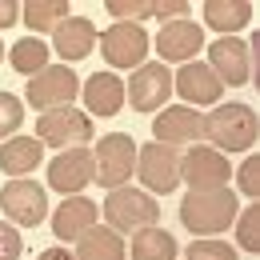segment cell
Listing matches in <instances>:
<instances>
[{
    "label": "cell",
    "mask_w": 260,
    "mask_h": 260,
    "mask_svg": "<svg viewBox=\"0 0 260 260\" xmlns=\"http://www.w3.org/2000/svg\"><path fill=\"white\" fill-rule=\"evenodd\" d=\"M260 136L256 108L248 104H216L204 116V140H212L216 152H248Z\"/></svg>",
    "instance_id": "6da1fadb"
},
{
    "label": "cell",
    "mask_w": 260,
    "mask_h": 260,
    "mask_svg": "<svg viewBox=\"0 0 260 260\" xmlns=\"http://www.w3.org/2000/svg\"><path fill=\"white\" fill-rule=\"evenodd\" d=\"M240 212V200L228 192V188H216V192H188L180 200V224L196 232V236H216L224 232Z\"/></svg>",
    "instance_id": "7a4b0ae2"
},
{
    "label": "cell",
    "mask_w": 260,
    "mask_h": 260,
    "mask_svg": "<svg viewBox=\"0 0 260 260\" xmlns=\"http://www.w3.org/2000/svg\"><path fill=\"white\" fill-rule=\"evenodd\" d=\"M132 172H136V140L128 132L100 136L96 152H92V180L104 188H120V184H128Z\"/></svg>",
    "instance_id": "3957f363"
},
{
    "label": "cell",
    "mask_w": 260,
    "mask_h": 260,
    "mask_svg": "<svg viewBox=\"0 0 260 260\" xmlns=\"http://www.w3.org/2000/svg\"><path fill=\"white\" fill-rule=\"evenodd\" d=\"M104 220L116 228V232L148 228V224L160 220V204H156V196L144 192V188H128V184H120V188H112V192L104 196Z\"/></svg>",
    "instance_id": "277c9868"
},
{
    "label": "cell",
    "mask_w": 260,
    "mask_h": 260,
    "mask_svg": "<svg viewBox=\"0 0 260 260\" xmlns=\"http://www.w3.org/2000/svg\"><path fill=\"white\" fill-rule=\"evenodd\" d=\"M36 140L40 144H52L56 152H64V148H84L88 140H92V116L88 112H80V108H52V112H40V120H36Z\"/></svg>",
    "instance_id": "5b68a950"
},
{
    "label": "cell",
    "mask_w": 260,
    "mask_h": 260,
    "mask_svg": "<svg viewBox=\"0 0 260 260\" xmlns=\"http://www.w3.org/2000/svg\"><path fill=\"white\" fill-rule=\"evenodd\" d=\"M232 164L224 160V152L208 148V144H192L180 156V180H188V192H216L228 188Z\"/></svg>",
    "instance_id": "8992f818"
},
{
    "label": "cell",
    "mask_w": 260,
    "mask_h": 260,
    "mask_svg": "<svg viewBox=\"0 0 260 260\" xmlns=\"http://www.w3.org/2000/svg\"><path fill=\"white\" fill-rule=\"evenodd\" d=\"M76 92H80L76 72L64 64H48L44 72H36L28 80L24 100H32V108H40V112H52V108H68L76 100Z\"/></svg>",
    "instance_id": "52a82bcc"
},
{
    "label": "cell",
    "mask_w": 260,
    "mask_h": 260,
    "mask_svg": "<svg viewBox=\"0 0 260 260\" xmlns=\"http://www.w3.org/2000/svg\"><path fill=\"white\" fill-rule=\"evenodd\" d=\"M148 32L140 24H128V20H116L112 28L100 32V52L112 68H140L144 56H148Z\"/></svg>",
    "instance_id": "ba28073f"
},
{
    "label": "cell",
    "mask_w": 260,
    "mask_h": 260,
    "mask_svg": "<svg viewBox=\"0 0 260 260\" xmlns=\"http://www.w3.org/2000/svg\"><path fill=\"white\" fill-rule=\"evenodd\" d=\"M136 176L144 180V192H172L180 184V152L156 140L136 148Z\"/></svg>",
    "instance_id": "9c48e42d"
},
{
    "label": "cell",
    "mask_w": 260,
    "mask_h": 260,
    "mask_svg": "<svg viewBox=\"0 0 260 260\" xmlns=\"http://www.w3.org/2000/svg\"><path fill=\"white\" fill-rule=\"evenodd\" d=\"M0 208H4V216L12 220V224L20 228H36L44 216H48V196L44 188L36 184V180H12V184H4L0 188Z\"/></svg>",
    "instance_id": "30bf717a"
},
{
    "label": "cell",
    "mask_w": 260,
    "mask_h": 260,
    "mask_svg": "<svg viewBox=\"0 0 260 260\" xmlns=\"http://www.w3.org/2000/svg\"><path fill=\"white\" fill-rule=\"evenodd\" d=\"M124 96L136 112H156L164 100L172 96V72L160 64V60H152V64H140L136 72L128 76V88H124Z\"/></svg>",
    "instance_id": "8fae6325"
},
{
    "label": "cell",
    "mask_w": 260,
    "mask_h": 260,
    "mask_svg": "<svg viewBox=\"0 0 260 260\" xmlns=\"http://www.w3.org/2000/svg\"><path fill=\"white\" fill-rule=\"evenodd\" d=\"M248 56H252V44H244L240 36H220V40H212V48H208V68L220 76V84L240 88V84H248V76H252Z\"/></svg>",
    "instance_id": "7c38bea8"
},
{
    "label": "cell",
    "mask_w": 260,
    "mask_h": 260,
    "mask_svg": "<svg viewBox=\"0 0 260 260\" xmlns=\"http://www.w3.org/2000/svg\"><path fill=\"white\" fill-rule=\"evenodd\" d=\"M92 180V152L88 148H64L48 160V184L64 196H80Z\"/></svg>",
    "instance_id": "4fadbf2b"
},
{
    "label": "cell",
    "mask_w": 260,
    "mask_h": 260,
    "mask_svg": "<svg viewBox=\"0 0 260 260\" xmlns=\"http://www.w3.org/2000/svg\"><path fill=\"white\" fill-rule=\"evenodd\" d=\"M156 144H168V148H176V144H196V140H204V116L188 108V104H172V108H164L160 116H156Z\"/></svg>",
    "instance_id": "5bb4252c"
},
{
    "label": "cell",
    "mask_w": 260,
    "mask_h": 260,
    "mask_svg": "<svg viewBox=\"0 0 260 260\" xmlns=\"http://www.w3.org/2000/svg\"><path fill=\"white\" fill-rule=\"evenodd\" d=\"M172 88L180 92V100H188V108H196V104H216V100L224 96L220 76L204 64V60H188V64L176 72Z\"/></svg>",
    "instance_id": "9a60e30c"
},
{
    "label": "cell",
    "mask_w": 260,
    "mask_h": 260,
    "mask_svg": "<svg viewBox=\"0 0 260 260\" xmlns=\"http://www.w3.org/2000/svg\"><path fill=\"white\" fill-rule=\"evenodd\" d=\"M200 48H204V32H200V24H192V20H168L160 28V36H156L160 60H172V64L196 60Z\"/></svg>",
    "instance_id": "2e32d148"
},
{
    "label": "cell",
    "mask_w": 260,
    "mask_h": 260,
    "mask_svg": "<svg viewBox=\"0 0 260 260\" xmlns=\"http://www.w3.org/2000/svg\"><path fill=\"white\" fill-rule=\"evenodd\" d=\"M96 24L88 20V16H68L60 20L56 28H52V44H56V52H60V60H84L92 48H96Z\"/></svg>",
    "instance_id": "e0dca14e"
},
{
    "label": "cell",
    "mask_w": 260,
    "mask_h": 260,
    "mask_svg": "<svg viewBox=\"0 0 260 260\" xmlns=\"http://www.w3.org/2000/svg\"><path fill=\"white\" fill-rule=\"evenodd\" d=\"M92 224H96V200H88V196H64V204L52 216V232L64 244L68 240H80Z\"/></svg>",
    "instance_id": "ac0fdd59"
},
{
    "label": "cell",
    "mask_w": 260,
    "mask_h": 260,
    "mask_svg": "<svg viewBox=\"0 0 260 260\" xmlns=\"http://www.w3.org/2000/svg\"><path fill=\"white\" fill-rule=\"evenodd\" d=\"M84 104L92 116H116L124 104V80L116 72H92L84 84Z\"/></svg>",
    "instance_id": "d6986e66"
},
{
    "label": "cell",
    "mask_w": 260,
    "mask_h": 260,
    "mask_svg": "<svg viewBox=\"0 0 260 260\" xmlns=\"http://www.w3.org/2000/svg\"><path fill=\"white\" fill-rule=\"evenodd\" d=\"M44 156V144L36 140V136H8L4 144H0V168L4 172H12L16 180L24 176V172H32L36 164Z\"/></svg>",
    "instance_id": "ffe728a7"
},
{
    "label": "cell",
    "mask_w": 260,
    "mask_h": 260,
    "mask_svg": "<svg viewBox=\"0 0 260 260\" xmlns=\"http://www.w3.org/2000/svg\"><path fill=\"white\" fill-rule=\"evenodd\" d=\"M76 260H124V240L116 228H100L92 224L80 240H76Z\"/></svg>",
    "instance_id": "44dd1931"
},
{
    "label": "cell",
    "mask_w": 260,
    "mask_h": 260,
    "mask_svg": "<svg viewBox=\"0 0 260 260\" xmlns=\"http://www.w3.org/2000/svg\"><path fill=\"white\" fill-rule=\"evenodd\" d=\"M204 20H208V28H216V32H240L248 20H252V4L248 0H208L204 4Z\"/></svg>",
    "instance_id": "7402d4cb"
},
{
    "label": "cell",
    "mask_w": 260,
    "mask_h": 260,
    "mask_svg": "<svg viewBox=\"0 0 260 260\" xmlns=\"http://www.w3.org/2000/svg\"><path fill=\"white\" fill-rule=\"evenodd\" d=\"M132 260H176L172 232H164L156 224L136 228V236H132Z\"/></svg>",
    "instance_id": "603a6c76"
},
{
    "label": "cell",
    "mask_w": 260,
    "mask_h": 260,
    "mask_svg": "<svg viewBox=\"0 0 260 260\" xmlns=\"http://www.w3.org/2000/svg\"><path fill=\"white\" fill-rule=\"evenodd\" d=\"M8 60H12L16 72H24V76L32 80L36 72H44V68H48V44H44L40 36H24V40H16V44H12Z\"/></svg>",
    "instance_id": "cb8c5ba5"
},
{
    "label": "cell",
    "mask_w": 260,
    "mask_h": 260,
    "mask_svg": "<svg viewBox=\"0 0 260 260\" xmlns=\"http://www.w3.org/2000/svg\"><path fill=\"white\" fill-rule=\"evenodd\" d=\"M20 16L28 20L32 32H52L60 20H68V0H28Z\"/></svg>",
    "instance_id": "d4e9b609"
},
{
    "label": "cell",
    "mask_w": 260,
    "mask_h": 260,
    "mask_svg": "<svg viewBox=\"0 0 260 260\" xmlns=\"http://www.w3.org/2000/svg\"><path fill=\"white\" fill-rule=\"evenodd\" d=\"M236 240L240 248L260 252V204H248L244 212H236Z\"/></svg>",
    "instance_id": "484cf974"
},
{
    "label": "cell",
    "mask_w": 260,
    "mask_h": 260,
    "mask_svg": "<svg viewBox=\"0 0 260 260\" xmlns=\"http://www.w3.org/2000/svg\"><path fill=\"white\" fill-rule=\"evenodd\" d=\"M20 124H24V104H20V96H12V92L0 88V136H4V140L16 136Z\"/></svg>",
    "instance_id": "4316f807"
},
{
    "label": "cell",
    "mask_w": 260,
    "mask_h": 260,
    "mask_svg": "<svg viewBox=\"0 0 260 260\" xmlns=\"http://www.w3.org/2000/svg\"><path fill=\"white\" fill-rule=\"evenodd\" d=\"M184 260H236V248L232 244H224V240H192L188 244V256Z\"/></svg>",
    "instance_id": "83f0119b"
},
{
    "label": "cell",
    "mask_w": 260,
    "mask_h": 260,
    "mask_svg": "<svg viewBox=\"0 0 260 260\" xmlns=\"http://www.w3.org/2000/svg\"><path fill=\"white\" fill-rule=\"evenodd\" d=\"M104 8L116 20H128V24H140L144 16H152V0H104Z\"/></svg>",
    "instance_id": "f1b7e54d"
},
{
    "label": "cell",
    "mask_w": 260,
    "mask_h": 260,
    "mask_svg": "<svg viewBox=\"0 0 260 260\" xmlns=\"http://www.w3.org/2000/svg\"><path fill=\"white\" fill-rule=\"evenodd\" d=\"M236 176H240V192L244 196H260V156H248Z\"/></svg>",
    "instance_id": "f546056e"
},
{
    "label": "cell",
    "mask_w": 260,
    "mask_h": 260,
    "mask_svg": "<svg viewBox=\"0 0 260 260\" xmlns=\"http://www.w3.org/2000/svg\"><path fill=\"white\" fill-rule=\"evenodd\" d=\"M20 248H24L20 244V232L0 220V260H20Z\"/></svg>",
    "instance_id": "4dcf8cb0"
},
{
    "label": "cell",
    "mask_w": 260,
    "mask_h": 260,
    "mask_svg": "<svg viewBox=\"0 0 260 260\" xmlns=\"http://www.w3.org/2000/svg\"><path fill=\"white\" fill-rule=\"evenodd\" d=\"M188 12V0H152V16L160 20H184Z\"/></svg>",
    "instance_id": "1f68e13d"
},
{
    "label": "cell",
    "mask_w": 260,
    "mask_h": 260,
    "mask_svg": "<svg viewBox=\"0 0 260 260\" xmlns=\"http://www.w3.org/2000/svg\"><path fill=\"white\" fill-rule=\"evenodd\" d=\"M20 0H0V28H8V24H16L20 20V8H16Z\"/></svg>",
    "instance_id": "d6a6232c"
},
{
    "label": "cell",
    "mask_w": 260,
    "mask_h": 260,
    "mask_svg": "<svg viewBox=\"0 0 260 260\" xmlns=\"http://www.w3.org/2000/svg\"><path fill=\"white\" fill-rule=\"evenodd\" d=\"M40 260H76V256H72L68 248H44V252H40Z\"/></svg>",
    "instance_id": "836d02e7"
},
{
    "label": "cell",
    "mask_w": 260,
    "mask_h": 260,
    "mask_svg": "<svg viewBox=\"0 0 260 260\" xmlns=\"http://www.w3.org/2000/svg\"><path fill=\"white\" fill-rule=\"evenodd\" d=\"M0 56H4V44H0Z\"/></svg>",
    "instance_id": "e575fe53"
}]
</instances>
